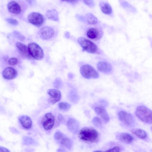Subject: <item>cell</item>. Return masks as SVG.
Wrapping results in <instances>:
<instances>
[{
  "mask_svg": "<svg viewBox=\"0 0 152 152\" xmlns=\"http://www.w3.org/2000/svg\"><path fill=\"white\" fill-rule=\"evenodd\" d=\"M57 152H64L67 151H66L64 149H63L62 148H59L57 150Z\"/></svg>",
  "mask_w": 152,
  "mask_h": 152,
  "instance_id": "cell-40",
  "label": "cell"
},
{
  "mask_svg": "<svg viewBox=\"0 0 152 152\" xmlns=\"http://www.w3.org/2000/svg\"><path fill=\"white\" fill-rule=\"evenodd\" d=\"M18 119L21 125L24 128L29 129L31 128L32 122L30 117L27 115H23L20 116Z\"/></svg>",
  "mask_w": 152,
  "mask_h": 152,
  "instance_id": "cell-17",
  "label": "cell"
},
{
  "mask_svg": "<svg viewBox=\"0 0 152 152\" xmlns=\"http://www.w3.org/2000/svg\"><path fill=\"white\" fill-rule=\"evenodd\" d=\"M23 143L24 145H30L34 144L36 142L32 138L27 136H24L23 138Z\"/></svg>",
  "mask_w": 152,
  "mask_h": 152,
  "instance_id": "cell-26",
  "label": "cell"
},
{
  "mask_svg": "<svg viewBox=\"0 0 152 152\" xmlns=\"http://www.w3.org/2000/svg\"><path fill=\"white\" fill-rule=\"evenodd\" d=\"M59 108L61 110L66 111L70 109L71 105L69 103L64 102H59L58 104Z\"/></svg>",
  "mask_w": 152,
  "mask_h": 152,
  "instance_id": "cell-25",
  "label": "cell"
},
{
  "mask_svg": "<svg viewBox=\"0 0 152 152\" xmlns=\"http://www.w3.org/2000/svg\"><path fill=\"white\" fill-rule=\"evenodd\" d=\"M16 46L20 53L24 57L28 59H31L32 57L30 55L28 47L22 42H17L16 43Z\"/></svg>",
  "mask_w": 152,
  "mask_h": 152,
  "instance_id": "cell-16",
  "label": "cell"
},
{
  "mask_svg": "<svg viewBox=\"0 0 152 152\" xmlns=\"http://www.w3.org/2000/svg\"><path fill=\"white\" fill-rule=\"evenodd\" d=\"M6 20L9 23L14 25H16L18 23V22L16 20L12 18H7Z\"/></svg>",
  "mask_w": 152,
  "mask_h": 152,
  "instance_id": "cell-32",
  "label": "cell"
},
{
  "mask_svg": "<svg viewBox=\"0 0 152 152\" xmlns=\"http://www.w3.org/2000/svg\"><path fill=\"white\" fill-rule=\"evenodd\" d=\"M30 4H33L35 0H26Z\"/></svg>",
  "mask_w": 152,
  "mask_h": 152,
  "instance_id": "cell-39",
  "label": "cell"
},
{
  "mask_svg": "<svg viewBox=\"0 0 152 152\" xmlns=\"http://www.w3.org/2000/svg\"><path fill=\"white\" fill-rule=\"evenodd\" d=\"M46 16L50 20L55 21L59 20L58 13L55 9H53L48 11L46 12Z\"/></svg>",
  "mask_w": 152,
  "mask_h": 152,
  "instance_id": "cell-21",
  "label": "cell"
},
{
  "mask_svg": "<svg viewBox=\"0 0 152 152\" xmlns=\"http://www.w3.org/2000/svg\"><path fill=\"white\" fill-rule=\"evenodd\" d=\"M92 122L94 125L96 127L99 128H102V122L99 118L97 117H94L92 120Z\"/></svg>",
  "mask_w": 152,
  "mask_h": 152,
  "instance_id": "cell-27",
  "label": "cell"
},
{
  "mask_svg": "<svg viewBox=\"0 0 152 152\" xmlns=\"http://www.w3.org/2000/svg\"><path fill=\"white\" fill-rule=\"evenodd\" d=\"M97 68L101 72L107 74L111 73L113 70L111 65L108 62L104 61H100L98 63Z\"/></svg>",
  "mask_w": 152,
  "mask_h": 152,
  "instance_id": "cell-15",
  "label": "cell"
},
{
  "mask_svg": "<svg viewBox=\"0 0 152 152\" xmlns=\"http://www.w3.org/2000/svg\"><path fill=\"white\" fill-rule=\"evenodd\" d=\"M70 99L72 101V102L75 103L77 102L78 100V96L77 94L74 93H71L70 94Z\"/></svg>",
  "mask_w": 152,
  "mask_h": 152,
  "instance_id": "cell-33",
  "label": "cell"
},
{
  "mask_svg": "<svg viewBox=\"0 0 152 152\" xmlns=\"http://www.w3.org/2000/svg\"><path fill=\"white\" fill-rule=\"evenodd\" d=\"M116 138L120 141L126 144L132 142L134 139L130 134L124 132L119 133L116 135Z\"/></svg>",
  "mask_w": 152,
  "mask_h": 152,
  "instance_id": "cell-18",
  "label": "cell"
},
{
  "mask_svg": "<svg viewBox=\"0 0 152 152\" xmlns=\"http://www.w3.org/2000/svg\"><path fill=\"white\" fill-rule=\"evenodd\" d=\"M29 22L37 26H40L44 23V18L41 14L36 12H32L28 16Z\"/></svg>",
  "mask_w": 152,
  "mask_h": 152,
  "instance_id": "cell-7",
  "label": "cell"
},
{
  "mask_svg": "<svg viewBox=\"0 0 152 152\" xmlns=\"http://www.w3.org/2000/svg\"><path fill=\"white\" fill-rule=\"evenodd\" d=\"M54 30L51 27L45 26L42 28L39 31L40 37L44 40H48L51 38L54 35Z\"/></svg>",
  "mask_w": 152,
  "mask_h": 152,
  "instance_id": "cell-10",
  "label": "cell"
},
{
  "mask_svg": "<svg viewBox=\"0 0 152 152\" xmlns=\"http://www.w3.org/2000/svg\"><path fill=\"white\" fill-rule=\"evenodd\" d=\"M67 126L68 129L72 133H77L80 128V124L78 121L74 118H70L67 121Z\"/></svg>",
  "mask_w": 152,
  "mask_h": 152,
  "instance_id": "cell-14",
  "label": "cell"
},
{
  "mask_svg": "<svg viewBox=\"0 0 152 152\" xmlns=\"http://www.w3.org/2000/svg\"><path fill=\"white\" fill-rule=\"evenodd\" d=\"M87 35L90 39L95 40L99 39L100 37L99 31L94 28H89L87 31Z\"/></svg>",
  "mask_w": 152,
  "mask_h": 152,
  "instance_id": "cell-19",
  "label": "cell"
},
{
  "mask_svg": "<svg viewBox=\"0 0 152 152\" xmlns=\"http://www.w3.org/2000/svg\"><path fill=\"white\" fill-rule=\"evenodd\" d=\"M0 152H10L7 148L2 146H0Z\"/></svg>",
  "mask_w": 152,
  "mask_h": 152,
  "instance_id": "cell-38",
  "label": "cell"
},
{
  "mask_svg": "<svg viewBox=\"0 0 152 152\" xmlns=\"http://www.w3.org/2000/svg\"><path fill=\"white\" fill-rule=\"evenodd\" d=\"M79 0H62L63 1H65L68 3L72 4H75L77 3Z\"/></svg>",
  "mask_w": 152,
  "mask_h": 152,
  "instance_id": "cell-36",
  "label": "cell"
},
{
  "mask_svg": "<svg viewBox=\"0 0 152 152\" xmlns=\"http://www.w3.org/2000/svg\"><path fill=\"white\" fill-rule=\"evenodd\" d=\"M83 1L86 4L90 7H93L94 5L93 0H83Z\"/></svg>",
  "mask_w": 152,
  "mask_h": 152,
  "instance_id": "cell-35",
  "label": "cell"
},
{
  "mask_svg": "<svg viewBox=\"0 0 152 152\" xmlns=\"http://www.w3.org/2000/svg\"><path fill=\"white\" fill-rule=\"evenodd\" d=\"M64 134L59 131H57L54 134V138L57 141L59 140L64 136Z\"/></svg>",
  "mask_w": 152,
  "mask_h": 152,
  "instance_id": "cell-29",
  "label": "cell"
},
{
  "mask_svg": "<svg viewBox=\"0 0 152 152\" xmlns=\"http://www.w3.org/2000/svg\"><path fill=\"white\" fill-rule=\"evenodd\" d=\"M53 85L55 88H61L62 86L61 80L59 78H57L54 82Z\"/></svg>",
  "mask_w": 152,
  "mask_h": 152,
  "instance_id": "cell-30",
  "label": "cell"
},
{
  "mask_svg": "<svg viewBox=\"0 0 152 152\" xmlns=\"http://www.w3.org/2000/svg\"><path fill=\"white\" fill-rule=\"evenodd\" d=\"M7 7L10 13L17 15L21 14L23 10L20 2L15 0L10 1L7 5Z\"/></svg>",
  "mask_w": 152,
  "mask_h": 152,
  "instance_id": "cell-8",
  "label": "cell"
},
{
  "mask_svg": "<svg viewBox=\"0 0 152 152\" xmlns=\"http://www.w3.org/2000/svg\"><path fill=\"white\" fill-rule=\"evenodd\" d=\"M135 113L142 122L147 124H152V112L148 108L144 106H139L136 109Z\"/></svg>",
  "mask_w": 152,
  "mask_h": 152,
  "instance_id": "cell-2",
  "label": "cell"
},
{
  "mask_svg": "<svg viewBox=\"0 0 152 152\" xmlns=\"http://www.w3.org/2000/svg\"><path fill=\"white\" fill-rule=\"evenodd\" d=\"M78 136L81 140L91 143L97 142L99 137L98 132L91 127L83 128L79 132Z\"/></svg>",
  "mask_w": 152,
  "mask_h": 152,
  "instance_id": "cell-1",
  "label": "cell"
},
{
  "mask_svg": "<svg viewBox=\"0 0 152 152\" xmlns=\"http://www.w3.org/2000/svg\"><path fill=\"white\" fill-rule=\"evenodd\" d=\"M100 7L101 11L104 14L110 15L112 12V8L110 5L107 2H101Z\"/></svg>",
  "mask_w": 152,
  "mask_h": 152,
  "instance_id": "cell-23",
  "label": "cell"
},
{
  "mask_svg": "<svg viewBox=\"0 0 152 152\" xmlns=\"http://www.w3.org/2000/svg\"><path fill=\"white\" fill-rule=\"evenodd\" d=\"M86 20L87 22L91 24H95L97 23L98 19L93 15L90 13L86 14Z\"/></svg>",
  "mask_w": 152,
  "mask_h": 152,
  "instance_id": "cell-24",
  "label": "cell"
},
{
  "mask_svg": "<svg viewBox=\"0 0 152 152\" xmlns=\"http://www.w3.org/2000/svg\"><path fill=\"white\" fill-rule=\"evenodd\" d=\"M119 120L127 126H133L135 122L134 118L132 115L124 111H120L118 114Z\"/></svg>",
  "mask_w": 152,
  "mask_h": 152,
  "instance_id": "cell-6",
  "label": "cell"
},
{
  "mask_svg": "<svg viewBox=\"0 0 152 152\" xmlns=\"http://www.w3.org/2000/svg\"><path fill=\"white\" fill-rule=\"evenodd\" d=\"M47 93L50 96L48 102L50 104H53L58 101L61 97V92L58 90L55 89L48 90Z\"/></svg>",
  "mask_w": 152,
  "mask_h": 152,
  "instance_id": "cell-11",
  "label": "cell"
},
{
  "mask_svg": "<svg viewBox=\"0 0 152 152\" xmlns=\"http://www.w3.org/2000/svg\"><path fill=\"white\" fill-rule=\"evenodd\" d=\"M57 142L61 145L69 150H70L72 147V141L65 135Z\"/></svg>",
  "mask_w": 152,
  "mask_h": 152,
  "instance_id": "cell-20",
  "label": "cell"
},
{
  "mask_svg": "<svg viewBox=\"0 0 152 152\" xmlns=\"http://www.w3.org/2000/svg\"><path fill=\"white\" fill-rule=\"evenodd\" d=\"M58 119L60 122H62L64 121V118L63 116L61 114H59L58 116Z\"/></svg>",
  "mask_w": 152,
  "mask_h": 152,
  "instance_id": "cell-37",
  "label": "cell"
},
{
  "mask_svg": "<svg viewBox=\"0 0 152 152\" xmlns=\"http://www.w3.org/2000/svg\"><path fill=\"white\" fill-rule=\"evenodd\" d=\"M78 42L83 50L88 53H96L98 52L99 49L96 45L90 40L83 37H80Z\"/></svg>",
  "mask_w": 152,
  "mask_h": 152,
  "instance_id": "cell-3",
  "label": "cell"
},
{
  "mask_svg": "<svg viewBox=\"0 0 152 152\" xmlns=\"http://www.w3.org/2000/svg\"><path fill=\"white\" fill-rule=\"evenodd\" d=\"M94 110L96 113L106 123L110 120V118L105 107L102 105L96 106L94 108Z\"/></svg>",
  "mask_w": 152,
  "mask_h": 152,
  "instance_id": "cell-12",
  "label": "cell"
},
{
  "mask_svg": "<svg viewBox=\"0 0 152 152\" xmlns=\"http://www.w3.org/2000/svg\"><path fill=\"white\" fill-rule=\"evenodd\" d=\"M13 34L16 37L21 41H23L25 39L23 35L17 31H14Z\"/></svg>",
  "mask_w": 152,
  "mask_h": 152,
  "instance_id": "cell-28",
  "label": "cell"
},
{
  "mask_svg": "<svg viewBox=\"0 0 152 152\" xmlns=\"http://www.w3.org/2000/svg\"><path fill=\"white\" fill-rule=\"evenodd\" d=\"M28 47L29 53L32 58L38 60H41L43 58V50L37 44L35 43H30Z\"/></svg>",
  "mask_w": 152,
  "mask_h": 152,
  "instance_id": "cell-5",
  "label": "cell"
},
{
  "mask_svg": "<svg viewBox=\"0 0 152 152\" xmlns=\"http://www.w3.org/2000/svg\"><path fill=\"white\" fill-rule=\"evenodd\" d=\"M18 62V59L16 58L13 57L10 58L8 61V64L11 65L16 64Z\"/></svg>",
  "mask_w": 152,
  "mask_h": 152,
  "instance_id": "cell-31",
  "label": "cell"
},
{
  "mask_svg": "<svg viewBox=\"0 0 152 152\" xmlns=\"http://www.w3.org/2000/svg\"><path fill=\"white\" fill-rule=\"evenodd\" d=\"M121 149L120 147L118 146H115L108 149L105 151L110 152H120L121 151Z\"/></svg>",
  "mask_w": 152,
  "mask_h": 152,
  "instance_id": "cell-34",
  "label": "cell"
},
{
  "mask_svg": "<svg viewBox=\"0 0 152 152\" xmlns=\"http://www.w3.org/2000/svg\"><path fill=\"white\" fill-rule=\"evenodd\" d=\"M2 75L4 78L6 79L12 80L16 77L17 75V72L14 68L8 67L3 70Z\"/></svg>",
  "mask_w": 152,
  "mask_h": 152,
  "instance_id": "cell-13",
  "label": "cell"
},
{
  "mask_svg": "<svg viewBox=\"0 0 152 152\" xmlns=\"http://www.w3.org/2000/svg\"><path fill=\"white\" fill-rule=\"evenodd\" d=\"M80 72L82 75L86 79H96L99 77L98 72L89 64H86L81 66Z\"/></svg>",
  "mask_w": 152,
  "mask_h": 152,
  "instance_id": "cell-4",
  "label": "cell"
},
{
  "mask_svg": "<svg viewBox=\"0 0 152 152\" xmlns=\"http://www.w3.org/2000/svg\"><path fill=\"white\" fill-rule=\"evenodd\" d=\"M54 117L51 113H48L45 114L42 121L44 129L47 130L51 129L54 125Z\"/></svg>",
  "mask_w": 152,
  "mask_h": 152,
  "instance_id": "cell-9",
  "label": "cell"
},
{
  "mask_svg": "<svg viewBox=\"0 0 152 152\" xmlns=\"http://www.w3.org/2000/svg\"><path fill=\"white\" fill-rule=\"evenodd\" d=\"M131 132L138 138L142 139H145L147 137L146 132L141 129L136 128L131 130Z\"/></svg>",
  "mask_w": 152,
  "mask_h": 152,
  "instance_id": "cell-22",
  "label": "cell"
}]
</instances>
